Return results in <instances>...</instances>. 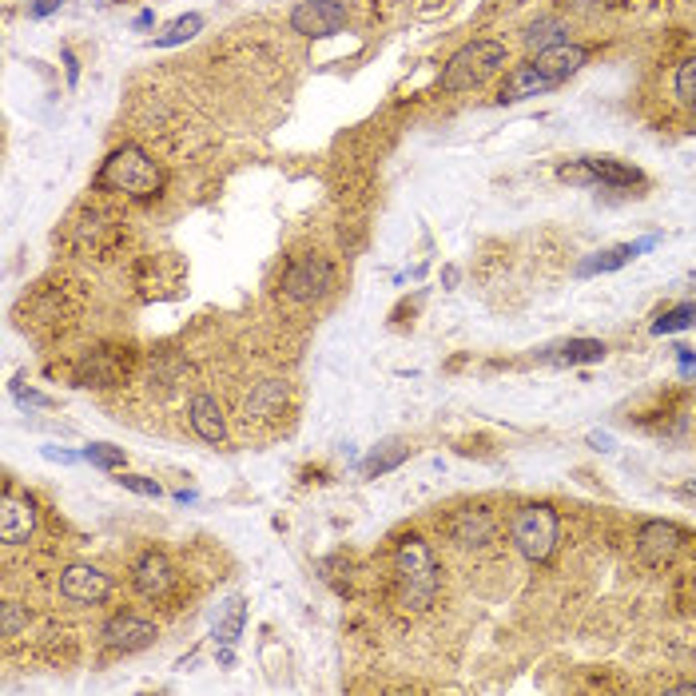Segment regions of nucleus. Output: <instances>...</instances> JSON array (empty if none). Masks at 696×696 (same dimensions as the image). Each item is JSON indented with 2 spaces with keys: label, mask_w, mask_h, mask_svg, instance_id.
<instances>
[{
  "label": "nucleus",
  "mask_w": 696,
  "mask_h": 696,
  "mask_svg": "<svg viewBox=\"0 0 696 696\" xmlns=\"http://www.w3.org/2000/svg\"><path fill=\"white\" fill-rule=\"evenodd\" d=\"M394 581H398V605L410 613H422L434 605L438 589H442V565L434 557V549L422 537H402L394 549Z\"/></svg>",
  "instance_id": "obj_1"
},
{
  "label": "nucleus",
  "mask_w": 696,
  "mask_h": 696,
  "mask_svg": "<svg viewBox=\"0 0 696 696\" xmlns=\"http://www.w3.org/2000/svg\"><path fill=\"white\" fill-rule=\"evenodd\" d=\"M96 187L148 203V199H156V195L164 191V168H160L140 144H120V148L104 160V168L96 172Z\"/></svg>",
  "instance_id": "obj_2"
},
{
  "label": "nucleus",
  "mask_w": 696,
  "mask_h": 696,
  "mask_svg": "<svg viewBox=\"0 0 696 696\" xmlns=\"http://www.w3.org/2000/svg\"><path fill=\"white\" fill-rule=\"evenodd\" d=\"M506 60H510V52L502 40H470L446 60L438 84H442V92H470V88L486 84L498 68H506Z\"/></svg>",
  "instance_id": "obj_3"
},
{
  "label": "nucleus",
  "mask_w": 696,
  "mask_h": 696,
  "mask_svg": "<svg viewBox=\"0 0 696 696\" xmlns=\"http://www.w3.org/2000/svg\"><path fill=\"white\" fill-rule=\"evenodd\" d=\"M510 541H514V549L522 553L525 561H533V565L549 561L553 549H557V541H561V518H557V510L545 506V502H529L522 510H514V518H510Z\"/></svg>",
  "instance_id": "obj_4"
},
{
  "label": "nucleus",
  "mask_w": 696,
  "mask_h": 696,
  "mask_svg": "<svg viewBox=\"0 0 696 696\" xmlns=\"http://www.w3.org/2000/svg\"><path fill=\"white\" fill-rule=\"evenodd\" d=\"M283 295L291 299V303H315V299H323V295H331V287H335V267H331V259H323V255H303V259H295L287 271H283Z\"/></svg>",
  "instance_id": "obj_5"
},
{
  "label": "nucleus",
  "mask_w": 696,
  "mask_h": 696,
  "mask_svg": "<svg viewBox=\"0 0 696 696\" xmlns=\"http://www.w3.org/2000/svg\"><path fill=\"white\" fill-rule=\"evenodd\" d=\"M347 28V4L343 0H299L291 8V32L307 40H323Z\"/></svg>",
  "instance_id": "obj_6"
},
{
  "label": "nucleus",
  "mask_w": 696,
  "mask_h": 696,
  "mask_svg": "<svg viewBox=\"0 0 696 696\" xmlns=\"http://www.w3.org/2000/svg\"><path fill=\"white\" fill-rule=\"evenodd\" d=\"M633 545H637V557H641L645 565L661 569V565H669V561L681 553L685 533H681V525L665 522V518H649V522L637 525Z\"/></svg>",
  "instance_id": "obj_7"
},
{
  "label": "nucleus",
  "mask_w": 696,
  "mask_h": 696,
  "mask_svg": "<svg viewBox=\"0 0 696 696\" xmlns=\"http://www.w3.org/2000/svg\"><path fill=\"white\" fill-rule=\"evenodd\" d=\"M132 585H136V593L148 597V601H168L175 593V585H179V573H175L172 557L160 553V549L140 553L136 565H132Z\"/></svg>",
  "instance_id": "obj_8"
},
{
  "label": "nucleus",
  "mask_w": 696,
  "mask_h": 696,
  "mask_svg": "<svg viewBox=\"0 0 696 696\" xmlns=\"http://www.w3.org/2000/svg\"><path fill=\"white\" fill-rule=\"evenodd\" d=\"M156 625L148 617H136V613H112L104 625H100V645L108 653H140L156 641Z\"/></svg>",
  "instance_id": "obj_9"
},
{
  "label": "nucleus",
  "mask_w": 696,
  "mask_h": 696,
  "mask_svg": "<svg viewBox=\"0 0 696 696\" xmlns=\"http://www.w3.org/2000/svg\"><path fill=\"white\" fill-rule=\"evenodd\" d=\"M60 597L76 601V605H100L112 597V577L88 561H76L60 573Z\"/></svg>",
  "instance_id": "obj_10"
},
{
  "label": "nucleus",
  "mask_w": 696,
  "mask_h": 696,
  "mask_svg": "<svg viewBox=\"0 0 696 696\" xmlns=\"http://www.w3.org/2000/svg\"><path fill=\"white\" fill-rule=\"evenodd\" d=\"M36 502L28 494H16V490H4L0 498V541L4 545H24L32 533H36Z\"/></svg>",
  "instance_id": "obj_11"
},
{
  "label": "nucleus",
  "mask_w": 696,
  "mask_h": 696,
  "mask_svg": "<svg viewBox=\"0 0 696 696\" xmlns=\"http://www.w3.org/2000/svg\"><path fill=\"white\" fill-rule=\"evenodd\" d=\"M498 537V518L490 510H458L450 518V541L462 549H486Z\"/></svg>",
  "instance_id": "obj_12"
},
{
  "label": "nucleus",
  "mask_w": 696,
  "mask_h": 696,
  "mask_svg": "<svg viewBox=\"0 0 696 696\" xmlns=\"http://www.w3.org/2000/svg\"><path fill=\"white\" fill-rule=\"evenodd\" d=\"M187 422H191L199 442H207V446H223L227 442V422H223V410H219V402L211 394H195L187 402Z\"/></svg>",
  "instance_id": "obj_13"
},
{
  "label": "nucleus",
  "mask_w": 696,
  "mask_h": 696,
  "mask_svg": "<svg viewBox=\"0 0 696 696\" xmlns=\"http://www.w3.org/2000/svg\"><path fill=\"white\" fill-rule=\"evenodd\" d=\"M569 20L565 16H557V12H545V16H537L529 28L522 32V44L529 56H541V52H553V48H561V44H569Z\"/></svg>",
  "instance_id": "obj_14"
},
{
  "label": "nucleus",
  "mask_w": 696,
  "mask_h": 696,
  "mask_svg": "<svg viewBox=\"0 0 696 696\" xmlns=\"http://www.w3.org/2000/svg\"><path fill=\"white\" fill-rule=\"evenodd\" d=\"M549 88H557V80L545 76V72L529 60V64H518V68L506 76V84H502V92H498V104H518V100H529V96L549 92Z\"/></svg>",
  "instance_id": "obj_15"
},
{
  "label": "nucleus",
  "mask_w": 696,
  "mask_h": 696,
  "mask_svg": "<svg viewBox=\"0 0 696 696\" xmlns=\"http://www.w3.org/2000/svg\"><path fill=\"white\" fill-rule=\"evenodd\" d=\"M533 64L545 72V76H553L557 84H565L569 76H577L585 64H589V48L585 44H561V48H553V52H541V56H533Z\"/></svg>",
  "instance_id": "obj_16"
},
{
  "label": "nucleus",
  "mask_w": 696,
  "mask_h": 696,
  "mask_svg": "<svg viewBox=\"0 0 696 696\" xmlns=\"http://www.w3.org/2000/svg\"><path fill=\"white\" fill-rule=\"evenodd\" d=\"M649 247H657V239H641V243H621V247H609V251H597L593 259H585L581 267H577V275L581 279H589V275H609V271H621L625 263H633L641 251H649Z\"/></svg>",
  "instance_id": "obj_17"
},
{
  "label": "nucleus",
  "mask_w": 696,
  "mask_h": 696,
  "mask_svg": "<svg viewBox=\"0 0 696 696\" xmlns=\"http://www.w3.org/2000/svg\"><path fill=\"white\" fill-rule=\"evenodd\" d=\"M585 168L593 175V187H637L645 183V175L621 160H609V156H585Z\"/></svg>",
  "instance_id": "obj_18"
},
{
  "label": "nucleus",
  "mask_w": 696,
  "mask_h": 696,
  "mask_svg": "<svg viewBox=\"0 0 696 696\" xmlns=\"http://www.w3.org/2000/svg\"><path fill=\"white\" fill-rule=\"evenodd\" d=\"M406 454H410V446H406L402 438H390V442H382V446L362 462V474H366V478L390 474V470H398V466L406 462Z\"/></svg>",
  "instance_id": "obj_19"
},
{
  "label": "nucleus",
  "mask_w": 696,
  "mask_h": 696,
  "mask_svg": "<svg viewBox=\"0 0 696 696\" xmlns=\"http://www.w3.org/2000/svg\"><path fill=\"white\" fill-rule=\"evenodd\" d=\"M605 343L601 339H569L565 347H557L549 358L561 362V366H581V362H601L605 358Z\"/></svg>",
  "instance_id": "obj_20"
},
{
  "label": "nucleus",
  "mask_w": 696,
  "mask_h": 696,
  "mask_svg": "<svg viewBox=\"0 0 696 696\" xmlns=\"http://www.w3.org/2000/svg\"><path fill=\"white\" fill-rule=\"evenodd\" d=\"M203 32V16L199 12H187V16H175L172 24L152 40V48H175V44H187Z\"/></svg>",
  "instance_id": "obj_21"
},
{
  "label": "nucleus",
  "mask_w": 696,
  "mask_h": 696,
  "mask_svg": "<svg viewBox=\"0 0 696 696\" xmlns=\"http://www.w3.org/2000/svg\"><path fill=\"white\" fill-rule=\"evenodd\" d=\"M283 402H287V382L267 378V382H259L255 394L247 398V414H275Z\"/></svg>",
  "instance_id": "obj_22"
},
{
  "label": "nucleus",
  "mask_w": 696,
  "mask_h": 696,
  "mask_svg": "<svg viewBox=\"0 0 696 696\" xmlns=\"http://www.w3.org/2000/svg\"><path fill=\"white\" fill-rule=\"evenodd\" d=\"M689 327H696V303H677L653 323V335H677V331H689Z\"/></svg>",
  "instance_id": "obj_23"
},
{
  "label": "nucleus",
  "mask_w": 696,
  "mask_h": 696,
  "mask_svg": "<svg viewBox=\"0 0 696 696\" xmlns=\"http://www.w3.org/2000/svg\"><path fill=\"white\" fill-rule=\"evenodd\" d=\"M84 462L96 470H124V450L108 446V442H92V446H84Z\"/></svg>",
  "instance_id": "obj_24"
},
{
  "label": "nucleus",
  "mask_w": 696,
  "mask_h": 696,
  "mask_svg": "<svg viewBox=\"0 0 696 696\" xmlns=\"http://www.w3.org/2000/svg\"><path fill=\"white\" fill-rule=\"evenodd\" d=\"M673 92L681 104H696V56L677 64V76H673Z\"/></svg>",
  "instance_id": "obj_25"
},
{
  "label": "nucleus",
  "mask_w": 696,
  "mask_h": 696,
  "mask_svg": "<svg viewBox=\"0 0 696 696\" xmlns=\"http://www.w3.org/2000/svg\"><path fill=\"white\" fill-rule=\"evenodd\" d=\"M239 633H243V601H231V613H227V621L215 629V641H219V645H235Z\"/></svg>",
  "instance_id": "obj_26"
},
{
  "label": "nucleus",
  "mask_w": 696,
  "mask_h": 696,
  "mask_svg": "<svg viewBox=\"0 0 696 696\" xmlns=\"http://www.w3.org/2000/svg\"><path fill=\"white\" fill-rule=\"evenodd\" d=\"M24 625H28V613H24L16 601H4V605H0V633H4V637H20Z\"/></svg>",
  "instance_id": "obj_27"
},
{
  "label": "nucleus",
  "mask_w": 696,
  "mask_h": 696,
  "mask_svg": "<svg viewBox=\"0 0 696 696\" xmlns=\"http://www.w3.org/2000/svg\"><path fill=\"white\" fill-rule=\"evenodd\" d=\"M124 490H132V494H140V498H164V490H160V482H152V478H144V474H124L120 470V478H116Z\"/></svg>",
  "instance_id": "obj_28"
},
{
  "label": "nucleus",
  "mask_w": 696,
  "mask_h": 696,
  "mask_svg": "<svg viewBox=\"0 0 696 696\" xmlns=\"http://www.w3.org/2000/svg\"><path fill=\"white\" fill-rule=\"evenodd\" d=\"M16 402H20V406H32V410H48V406H52L48 394H40V390H24V386H16Z\"/></svg>",
  "instance_id": "obj_29"
},
{
  "label": "nucleus",
  "mask_w": 696,
  "mask_h": 696,
  "mask_svg": "<svg viewBox=\"0 0 696 696\" xmlns=\"http://www.w3.org/2000/svg\"><path fill=\"white\" fill-rule=\"evenodd\" d=\"M68 0H28V16L32 20H44V16H52V12H60Z\"/></svg>",
  "instance_id": "obj_30"
},
{
  "label": "nucleus",
  "mask_w": 696,
  "mask_h": 696,
  "mask_svg": "<svg viewBox=\"0 0 696 696\" xmlns=\"http://www.w3.org/2000/svg\"><path fill=\"white\" fill-rule=\"evenodd\" d=\"M48 462H60V466H76V462H84V454H72V450H56V446H44L40 450Z\"/></svg>",
  "instance_id": "obj_31"
},
{
  "label": "nucleus",
  "mask_w": 696,
  "mask_h": 696,
  "mask_svg": "<svg viewBox=\"0 0 696 696\" xmlns=\"http://www.w3.org/2000/svg\"><path fill=\"white\" fill-rule=\"evenodd\" d=\"M60 60H64V72H68V88H76V84H80V60H76V52L64 48Z\"/></svg>",
  "instance_id": "obj_32"
},
{
  "label": "nucleus",
  "mask_w": 696,
  "mask_h": 696,
  "mask_svg": "<svg viewBox=\"0 0 696 696\" xmlns=\"http://www.w3.org/2000/svg\"><path fill=\"white\" fill-rule=\"evenodd\" d=\"M589 446H593V450H601V454H613V438H609V434H601V430H593V434H589Z\"/></svg>",
  "instance_id": "obj_33"
},
{
  "label": "nucleus",
  "mask_w": 696,
  "mask_h": 696,
  "mask_svg": "<svg viewBox=\"0 0 696 696\" xmlns=\"http://www.w3.org/2000/svg\"><path fill=\"white\" fill-rule=\"evenodd\" d=\"M677 358H681V374H696V358L689 347H677Z\"/></svg>",
  "instance_id": "obj_34"
},
{
  "label": "nucleus",
  "mask_w": 696,
  "mask_h": 696,
  "mask_svg": "<svg viewBox=\"0 0 696 696\" xmlns=\"http://www.w3.org/2000/svg\"><path fill=\"white\" fill-rule=\"evenodd\" d=\"M669 696H696V681H681V685H669Z\"/></svg>",
  "instance_id": "obj_35"
},
{
  "label": "nucleus",
  "mask_w": 696,
  "mask_h": 696,
  "mask_svg": "<svg viewBox=\"0 0 696 696\" xmlns=\"http://www.w3.org/2000/svg\"><path fill=\"white\" fill-rule=\"evenodd\" d=\"M152 24H156V12H152V8H144V12L132 20V28H136V32H140V28H152Z\"/></svg>",
  "instance_id": "obj_36"
},
{
  "label": "nucleus",
  "mask_w": 696,
  "mask_h": 696,
  "mask_svg": "<svg viewBox=\"0 0 696 696\" xmlns=\"http://www.w3.org/2000/svg\"><path fill=\"white\" fill-rule=\"evenodd\" d=\"M565 8H573V12H589V8H597L601 0H561Z\"/></svg>",
  "instance_id": "obj_37"
},
{
  "label": "nucleus",
  "mask_w": 696,
  "mask_h": 696,
  "mask_svg": "<svg viewBox=\"0 0 696 696\" xmlns=\"http://www.w3.org/2000/svg\"><path fill=\"white\" fill-rule=\"evenodd\" d=\"M681 494H689V498H696V482H685V486H681Z\"/></svg>",
  "instance_id": "obj_38"
},
{
  "label": "nucleus",
  "mask_w": 696,
  "mask_h": 696,
  "mask_svg": "<svg viewBox=\"0 0 696 696\" xmlns=\"http://www.w3.org/2000/svg\"><path fill=\"white\" fill-rule=\"evenodd\" d=\"M693 108H696V104H693ZM693 124H696V116H693Z\"/></svg>",
  "instance_id": "obj_39"
}]
</instances>
